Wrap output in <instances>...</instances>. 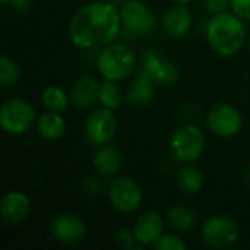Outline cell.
Returning a JSON list of instances; mask_svg holds the SVG:
<instances>
[{"label":"cell","instance_id":"6da1fadb","mask_svg":"<svg viewBox=\"0 0 250 250\" xmlns=\"http://www.w3.org/2000/svg\"><path fill=\"white\" fill-rule=\"evenodd\" d=\"M120 10L111 3L92 1L78 9L69 22L70 41L82 48L105 47L120 32Z\"/></svg>","mask_w":250,"mask_h":250},{"label":"cell","instance_id":"7a4b0ae2","mask_svg":"<svg viewBox=\"0 0 250 250\" xmlns=\"http://www.w3.org/2000/svg\"><path fill=\"white\" fill-rule=\"evenodd\" d=\"M207 40L209 47L220 56L237 54L246 41L243 19L229 12L214 15L207 26Z\"/></svg>","mask_w":250,"mask_h":250},{"label":"cell","instance_id":"3957f363","mask_svg":"<svg viewBox=\"0 0 250 250\" xmlns=\"http://www.w3.org/2000/svg\"><path fill=\"white\" fill-rule=\"evenodd\" d=\"M136 67V56L122 42H110L97 57V69L104 79L120 82L129 78Z\"/></svg>","mask_w":250,"mask_h":250},{"label":"cell","instance_id":"277c9868","mask_svg":"<svg viewBox=\"0 0 250 250\" xmlns=\"http://www.w3.org/2000/svg\"><path fill=\"white\" fill-rule=\"evenodd\" d=\"M173 157L185 164L198 161L205 149V138L202 130L195 125H183L174 130L170 139Z\"/></svg>","mask_w":250,"mask_h":250},{"label":"cell","instance_id":"5b68a950","mask_svg":"<svg viewBox=\"0 0 250 250\" xmlns=\"http://www.w3.org/2000/svg\"><path fill=\"white\" fill-rule=\"evenodd\" d=\"M35 122V110L25 100L13 98L1 105L0 125L3 130L10 135H22L28 132Z\"/></svg>","mask_w":250,"mask_h":250},{"label":"cell","instance_id":"8992f818","mask_svg":"<svg viewBox=\"0 0 250 250\" xmlns=\"http://www.w3.org/2000/svg\"><path fill=\"white\" fill-rule=\"evenodd\" d=\"M107 196L110 205L123 214L135 212L144 199L141 186L130 177L120 176L111 180L107 189Z\"/></svg>","mask_w":250,"mask_h":250},{"label":"cell","instance_id":"52a82bcc","mask_svg":"<svg viewBox=\"0 0 250 250\" xmlns=\"http://www.w3.org/2000/svg\"><path fill=\"white\" fill-rule=\"evenodd\" d=\"M240 236V230L234 220L226 215L209 217L202 224L204 242L215 249H224L233 246Z\"/></svg>","mask_w":250,"mask_h":250},{"label":"cell","instance_id":"ba28073f","mask_svg":"<svg viewBox=\"0 0 250 250\" xmlns=\"http://www.w3.org/2000/svg\"><path fill=\"white\" fill-rule=\"evenodd\" d=\"M207 125L214 135L220 138H233L242 130L243 119L234 105L218 103L208 110Z\"/></svg>","mask_w":250,"mask_h":250},{"label":"cell","instance_id":"9c48e42d","mask_svg":"<svg viewBox=\"0 0 250 250\" xmlns=\"http://www.w3.org/2000/svg\"><path fill=\"white\" fill-rule=\"evenodd\" d=\"M83 129L88 141L95 146H101L108 144L116 136L117 119L113 110L101 107L89 113L85 120Z\"/></svg>","mask_w":250,"mask_h":250},{"label":"cell","instance_id":"30bf717a","mask_svg":"<svg viewBox=\"0 0 250 250\" xmlns=\"http://www.w3.org/2000/svg\"><path fill=\"white\" fill-rule=\"evenodd\" d=\"M120 19L122 25L136 35L149 34L155 26L154 12L141 0H127L125 4H122Z\"/></svg>","mask_w":250,"mask_h":250},{"label":"cell","instance_id":"8fae6325","mask_svg":"<svg viewBox=\"0 0 250 250\" xmlns=\"http://www.w3.org/2000/svg\"><path fill=\"white\" fill-rule=\"evenodd\" d=\"M53 237L62 245H76L79 243L86 233L85 223L75 214H60L57 215L50 226Z\"/></svg>","mask_w":250,"mask_h":250},{"label":"cell","instance_id":"7c38bea8","mask_svg":"<svg viewBox=\"0 0 250 250\" xmlns=\"http://www.w3.org/2000/svg\"><path fill=\"white\" fill-rule=\"evenodd\" d=\"M0 212L7 224L19 226L26 221L31 214V201L23 192L10 190L1 199Z\"/></svg>","mask_w":250,"mask_h":250},{"label":"cell","instance_id":"4fadbf2b","mask_svg":"<svg viewBox=\"0 0 250 250\" xmlns=\"http://www.w3.org/2000/svg\"><path fill=\"white\" fill-rule=\"evenodd\" d=\"M133 233L141 246H154L164 234V220L157 211H146L135 220Z\"/></svg>","mask_w":250,"mask_h":250},{"label":"cell","instance_id":"5bb4252c","mask_svg":"<svg viewBox=\"0 0 250 250\" xmlns=\"http://www.w3.org/2000/svg\"><path fill=\"white\" fill-rule=\"evenodd\" d=\"M163 28L173 38L185 37L192 28V13L183 4L168 7L163 15Z\"/></svg>","mask_w":250,"mask_h":250},{"label":"cell","instance_id":"9a60e30c","mask_svg":"<svg viewBox=\"0 0 250 250\" xmlns=\"http://www.w3.org/2000/svg\"><path fill=\"white\" fill-rule=\"evenodd\" d=\"M100 95V82L91 76L85 75L76 79V82L72 86L70 91V103L76 108H91L97 101Z\"/></svg>","mask_w":250,"mask_h":250},{"label":"cell","instance_id":"2e32d148","mask_svg":"<svg viewBox=\"0 0 250 250\" xmlns=\"http://www.w3.org/2000/svg\"><path fill=\"white\" fill-rule=\"evenodd\" d=\"M142 70L146 72L155 82L163 83V85H171L179 79V69L173 63H170L155 54L146 56L145 66Z\"/></svg>","mask_w":250,"mask_h":250},{"label":"cell","instance_id":"e0dca14e","mask_svg":"<svg viewBox=\"0 0 250 250\" xmlns=\"http://www.w3.org/2000/svg\"><path fill=\"white\" fill-rule=\"evenodd\" d=\"M94 167L95 170L105 177L116 176L122 168V154L117 148L111 145H101L98 146L94 155Z\"/></svg>","mask_w":250,"mask_h":250},{"label":"cell","instance_id":"ac0fdd59","mask_svg":"<svg viewBox=\"0 0 250 250\" xmlns=\"http://www.w3.org/2000/svg\"><path fill=\"white\" fill-rule=\"evenodd\" d=\"M66 129V120L63 119L62 113L48 110L37 119V130L45 141H57L63 138Z\"/></svg>","mask_w":250,"mask_h":250},{"label":"cell","instance_id":"d6986e66","mask_svg":"<svg viewBox=\"0 0 250 250\" xmlns=\"http://www.w3.org/2000/svg\"><path fill=\"white\" fill-rule=\"evenodd\" d=\"M155 94L154 79L146 72H139V75L133 79L127 89V100L133 105H145L148 104Z\"/></svg>","mask_w":250,"mask_h":250},{"label":"cell","instance_id":"ffe728a7","mask_svg":"<svg viewBox=\"0 0 250 250\" xmlns=\"http://www.w3.org/2000/svg\"><path fill=\"white\" fill-rule=\"evenodd\" d=\"M176 183L186 195H198L205 185L204 174L193 166H183L176 173Z\"/></svg>","mask_w":250,"mask_h":250},{"label":"cell","instance_id":"44dd1931","mask_svg":"<svg viewBox=\"0 0 250 250\" xmlns=\"http://www.w3.org/2000/svg\"><path fill=\"white\" fill-rule=\"evenodd\" d=\"M167 218L170 224L180 231H192L198 223L196 212L185 205H171L167 209Z\"/></svg>","mask_w":250,"mask_h":250},{"label":"cell","instance_id":"7402d4cb","mask_svg":"<svg viewBox=\"0 0 250 250\" xmlns=\"http://www.w3.org/2000/svg\"><path fill=\"white\" fill-rule=\"evenodd\" d=\"M41 101H42V105L47 110L57 111V113H63L69 107L70 97L60 86L50 85V86H47V88L42 89V92H41Z\"/></svg>","mask_w":250,"mask_h":250},{"label":"cell","instance_id":"603a6c76","mask_svg":"<svg viewBox=\"0 0 250 250\" xmlns=\"http://www.w3.org/2000/svg\"><path fill=\"white\" fill-rule=\"evenodd\" d=\"M98 101L105 108H110L113 111L117 110L123 103V94H122L120 88L117 86V82L104 79V82L100 83Z\"/></svg>","mask_w":250,"mask_h":250},{"label":"cell","instance_id":"cb8c5ba5","mask_svg":"<svg viewBox=\"0 0 250 250\" xmlns=\"http://www.w3.org/2000/svg\"><path fill=\"white\" fill-rule=\"evenodd\" d=\"M19 79L18 64L7 56L0 59V83L3 88H10Z\"/></svg>","mask_w":250,"mask_h":250},{"label":"cell","instance_id":"d4e9b609","mask_svg":"<svg viewBox=\"0 0 250 250\" xmlns=\"http://www.w3.org/2000/svg\"><path fill=\"white\" fill-rule=\"evenodd\" d=\"M157 250H185L188 248L186 242L176 234H163L152 246Z\"/></svg>","mask_w":250,"mask_h":250},{"label":"cell","instance_id":"484cf974","mask_svg":"<svg viewBox=\"0 0 250 250\" xmlns=\"http://www.w3.org/2000/svg\"><path fill=\"white\" fill-rule=\"evenodd\" d=\"M116 243L122 249H135L138 242H136L133 230L130 231L127 229H120L116 234Z\"/></svg>","mask_w":250,"mask_h":250},{"label":"cell","instance_id":"4316f807","mask_svg":"<svg viewBox=\"0 0 250 250\" xmlns=\"http://www.w3.org/2000/svg\"><path fill=\"white\" fill-rule=\"evenodd\" d=\"M230 9L243 21H250V0H231Z\"/></svg>","mask_w":250,"mask_h":250},{"label":"cell","instance_id":"83f0119b","mask_svg":"<svg viewBox=\"0 0 250 250\" xmlns=\"http://www.w3.org/2000/svg\"><path fill=\"white\" fill-rule=\"evenodd\" d=\"M231 0H204V6L208 13L211 15H218L223 12H227L230 7Z\"/></svg>","mask_w":250,"mask_h":250},{"label":"cell","instance_id":"f1b7e54d","mask_svg":"<svg viewBox=\"0 0 250 250\" xmlns=\"http://www.w3.org/2000/svg\"><path fill=\"white\" fill-rule=\"evenodd\" d=\"M31 0H12V6L19 9V10H23L29 6Z\"/></svg>","mask_w":250,"mask_h":250},{"label":"cell","instance_id":"f546056e","mask_svg":"<svg viewBox=\"0 0 250 250\" xmlns=\"http://www.w3.org/2000/svg\"><path fill=\"white\" fill-rule=\"evenodd\" d=\"M176 4H183V6H186V4H189L192 0H173Z\"/></svg>","mask_w":250,"mask_h":250},{"label":"cell","instance_id":"4dcf8cb0","mask_svg":"<svg viewBox=\"0 0 250 250\" xmlns=\"http://www.w3.org/2000/svg\"><path fill=\"white\" fill-rule=\"evenodd\" d=\"M246 179H248V183L250 185V168L248 170V173H246Z\"/></svg>","mask_w":250,"mask_h":250},{"label":"cell","instance_id":"1f68e13d","mask_svg":"<svg viewBox=\"0 0 250 250\" xmlns=\"http://www.w3.org/2000/svg\"><path fill=\"white\" fill-rule=\"evenodd\" d=\"M0 1L4 3V4H6V3H12V0H0Z\"/></svg>","mask_w":250,"mask_h":250},{"label":"cell","instance_id":"d6a6232c","mask_svg":"<svg viewBox=\"0 0 250 250\" xmlns=\"http://www.w3.org/2000/svg\"><path fill=\"white\" fill-rule=\"evenodd\" d=\"M249 50H250V38H249Z\"/></svg>","mask_w":250,"mask_h":250}]
</instances>
